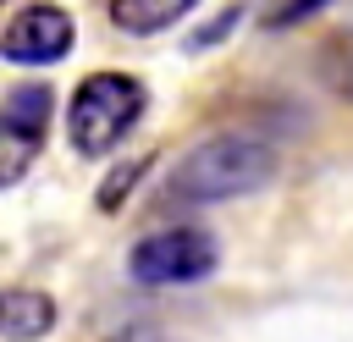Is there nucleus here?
<instances>
[{"mask_svg":"<svg viewBox=\"0 0 353 342\" xmlns=\"http://www.w3.org/2000/svg\"><path fill=\"white\" fill-rule=\"evenodd\" d=\"M276 177V154L270 143L259 138H204L199 149H188L171 177H165V199L171 204H226V199H243L254 188H265Z\"/></svg>","mask_w":353,"mask_h":342,"instance_id":"1","label":"nucleus"},{"mask_svg":"<svg viewBox=\"0 0 353 342\" xmlns=\"http://www.w3.org/2000/svg\"><path fill=\"white\" fill-rule=\"evenodd\" d=\"M149 94L138 77L127 72H88L77 88H72V105H66V138L77 154H110L132 121L143 116Z\"/></svg>","mask_w":353,"mask_h":342,"instance_id":"2","label":"nucleus"},{"mask_svg":"<svg viewBox=\"0 0 353 342\" xmlns=\"http://www.w3.org/2000/svg\"><path fill=\"white\" fill-rule=\"evenodd\" d=\"M215 265H221V243H215L204 226L149 232V237L132 243V254H127V270H132L138 287H188V281H204Z\"/></svg>","mask_w":353,"mask_h":342,"instance_id":"3","label":"nucleus"},{"mask_svg":"<svg viewBox=\"0 0 353 342\" xmlns=\"http://www.w3.org/2000/svg\"><path fill=\"white\" fill-rule=\"evenodd\" d=\"M72 39H77L72 11L39 0V6H22V11L0 28V55H6V61H22V66H55V61L72 55Z\"/></svg>","mask_w":353,"mask_h":342,"instance_id":"4","label":"nucleus"},{"mask_svg":"<svg viewBox=\"0 0 353 342\" xmlns=\"http://www.w3.org/2000/svg\"><path fill=\"white\" fill-rule=\"evenodd\" d=\"M55 325V298L39 287H6L0 292V336L6 342H39Z\"/></svg>","mask_w":353,"mask_h":342,"instance_id":"5","label":"nucleus"},{"mask_svg":"<svg viewBox=\"0 0 353 342\" xmlns=\"http://www.w3.org/2000/svg\"><path fill=\"white\" fill-rule=\"evenodd\" d=\"M199 0H110V22L121 33H165L171 22H182Z\"/></svg>","mask_w":353,"mask_h":342,"instance_id":"6","label":"nucleus"},{"mask_svg":"<svg viewBox=\"0 0 353 342\" xmlns=\"http://www.w3.org/2000/svg\"><path fill=\"white\" fill-rule=\"evenodd\" d=\"M50 110H55V94H50V83H17L6 99H0V116L6 121H17V127H28V132H50Z\"/></svg>","mask_w":353,"mask_h":342,"instance_id":"7","label":"nucleus"},{"mask_svg":"<svg viewBox=\"0 0 353 342\" xmlns=\"http://www.w3.org/2000/svg\"><path fill=\"white\" fill-rule=\"evenodd\" d=\"M39 149H44V138H39V132H28V127H17V121H6V116H0V188L22 182Z\"/></svg>","mask_w":353,"mask_h":342,"instance_id":"8","label":"nucleus"},{"mask_svg":"<svg viewBox=\"0 0 353 342\" xmlns=\"http://www.w3.org/2000/svg\"><path fill=\"white\" fill-rule=\"evenodd\" d=\"M149 165H154V154H138V160H121V165H116V171H110V177L99 182V210H105V215H116V210L127 204V193H132V188H138V182L149 177Z\"/></svg>","mask_w":353,"mask_h":342,"instance_id":"9","label":"nucleus"},{"mask_svg":"<svg viewBox=\"0 0 353 342\" xmlns=\"http://www.w3.org/2000/svg\"><path fill=\"white\" fill-rule=\"evenodd\" d=\"M331 0H270L265 6V28L270 33H287V28H298V22H309L314 11H325Z\"/></svg>","mask_w":353,"mask_h":342,"instance_id":"10","label":"nucleus"},{"mask_svg":"<svg viewBox=\"0 0 353 342\" xmlns=\"http://www.w3.org/2000/svg\"><path fill=\"white\" fill-rule=\"evenodd\" d=\"M237 17H243V6H226V11H221V17L210 22V28H199V33H193V50H204V44H215V39H226V33L237 28Z\"/></svg>","mask_w":353,"mask_h":342,"instance_id":"11","label":"nucleus"},{"mask_svg":"<svg viewBox=\"0 0 353 342\" xmlns=\"http://www.w3.org/2000/svg\"><path fill=\"white\" fill-rule=\"evenodd\" d=\"M105 342H171L160 325H121L116 336H105Z\"/></svg>","mask_w":353,"mask_h":342,"instance_id":"12","label":"nucleus"},{"mask_svg":"<svg viewBox=\"0 0 353 342\" xmlns=\"http://www.w3.org/2000/svg\"><path fill=\"white\" fill-rule=\"evenodd\" d=\"M0 6H6V0H0Z\"/></svg>","mask_w":353,"mask_h":342,"instance_id":"13","label":"nucleus"}]
</instances>
